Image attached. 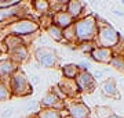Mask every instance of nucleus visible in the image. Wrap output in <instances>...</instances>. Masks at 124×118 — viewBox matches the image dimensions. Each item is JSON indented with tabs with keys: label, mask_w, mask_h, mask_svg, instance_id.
Listing matches in <instances>:
<instances>
[{
	"label": "nucleus",
	"mask_w": 124,
	"mask_h": 118,
	"mask_svg": "<svg viewBox=\"0 0 124 118\" xmlns=\"http://www.w3.org/2000/svg\"><path fill=\"white\" fill-rule=\"evenodd\" d=\"M15 69V65L11 60H3L0 61V77H6V75H10V74L14 72Z\"/></svg>",
	"instance_id": "nucleus-3"
},
{
	"label": "nucleus",
	"mask_w": 124,
	"mask_h": 118,
	"mask_svg": "<svg viewBox=\"0 0 124 118\" xmlns=\"http://www.w3.org/2000/svg\"><path fill=\"white\" fill-rule=\"evenodd\" d=\"M11 114H13V108H8V110H6L4 113L1 114V117H3V118H7V117H10Z\"/></svg>",
	"instance_id": "nucleus-6"
},
{
	"label": "nucleus",
	"mask_w": 124,
	"mask_h": 118,
	"mask_svg": "<svg viewBox=\"0 0 124 118\" xmlns=\"http://www.w3.org/2000/svg\"><path fill=\"white\" fill-rule=\"evenodd\" d=\"M8 96H10L8 89L4 86V83H1V82H0V100H6Z\"/></svg>",
	"instance_id": "nucleus-5"
},
{
	"label": "nucleus",
	"mask_w": 124,
	"mask_h": 118,
	"mask_svg": "<svg viewBox=\"0 0 124 118\" xmlns=\"http://www.w3.org/2000/svg\"><path fill=\"white\" fill-rule=\"evenodd\" d=\"M28 88L26 79L22 74H15L11 79V89L15 95H23V90Z\"/></svg>",
	"instance_id": "nucleus-2"
},
{
	"label": "nucleus",
	"mask_w": 124,
	"mask_h": 118,
	"mask_svg": "<svg viewBox=\"0 0 124 118\" xmlns=\"http://www.w3.org/2000/svg\"><path fill=\"white\" fill-rule=\"evenodd\" d=\"M37 56H39V60H40L43 64H50L51 61H53V57H51V54H50V53H47L46 50H43V51H39V53H37Z\"/></svg>",
	"instance_id": "nucleus-4"
},
{
	"label": "nucleus",
	"mask_w": 124,
	"mask_h": 118,
	"mask_svg": "<svg viewBox=\"0 0 124 118\" xmlns=\"http://www.w3.org/2000/svg\"><path fill=\"white\" fill-rule=\"evenodd\" d=\"M36 29V24L31 22V21H18V22H14L11 27H10V33H13V36H22V35H26V33H31Z\"/></svg>",
	"instance_id": "nucleus-1"
}]
</instances>
